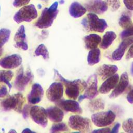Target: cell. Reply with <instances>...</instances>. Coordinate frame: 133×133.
<instances>
[{"mask_svg":"<svg viewBox=\"0 0 133 133\" xmlns=\"http://www.w3.org/2000/svg\"><path fill=\"white\" fill-rule=\"evenodd\" d=\"M54 72L56 78L65 86V92L69 98L76 100L79 96L80 92H82L85 89L87 86L86 82L79 79L73 81L68 80L64 78L57 70L54 69Z\"/></svg>","mask_w":133,"mask_h":133,"instance_id":"1","label":"cell"},{"mask_svg":"<svg viewBox=\"0 0 133 133\" xmlns=\"http://www.w3.org/2000/svg\"><path fill=\"white\" fill-rule=\"evenodd\" d=\"M58 6V3L55 2L49 7L45 8L35 22V26L39 29H46L51 26L59 12Z\"/></svg>","mask_w":133,"mask_h":133,"instance_id":"2","label":"cell"},{"mask_svg":"<svg viewBox=\"0 0 133 133\" xmlns=\"http://www.w3.org/2000/svg\"><path fill=\"white\" fill-rule=\"evenodd\" d=\"M81 24L87 31L102 33L107 28L106 21L100 19L96 14L89 12L87 17L82 19Z\"/></svg>","mask_w":133,"mask_h":133,"instance_id":"3","label":"cell"},{"mask_svg":"<svg viewBox=\"0 0 133 133\" xmlns=\"http://www.w3.org/2000/svg\"><path fill=\"white\" fill-rule=\"evenodd\" d=\"M24 101L25 99L23 95L21 93H17L2 100L1 105L4 111L14 110L18 113H21Z\"/></svg>","mask_w":133,"mask_h":133,"instance_id":"4","label":"cell"},{"mask_svg":"<svg viewBox=\"0 0 133 133\" xmlns=\"http://www.w3.org/2000/svg\"><path fill=\"white\" fill-rule=\"evenodd\" d=\"M38 13L35 6L33 4L25 5L21 7L14 16L13 19L17 23L22 22H31L36 19Z\"/></svg>","mask_w":133,"mask_h":133,"instance_id":"5","label":"cell"},{"mask_svg":"<svg viewBox=\"0 0 133 133\" xmlns=\"http://www.w3.org/2000/svg\"><path fill=\"white\" fill-rule=\"evenodd\" d=\"M68 124L70 128L81 132H89L91 131L92 125L90 120L78 115L70 117Z\"/></svg>","mask_w":133,"mask_h":133,"instance_id":"6","label":"cell"},{"mask_svg":"<svg viewBox=\"0 0 133 133\" xmlns=\"http://www.w3.org/2000/svg\"><path fill=\"white\" fill-rule=\"evenodd\" d=\"M87 86L83 95L79 96L78 101L81 102L85 99L91 100L96 97L98 94V79L97 75L94 74L89 76L86 81Z\"/></svg>","mask_w":133,"mask_h":133,"instance_id":"7","label":"cell"},{"mask_svg":"<svg viewBox=\"0 0 133 133\" xmlns=\"http://www.w3.org/2000/svg\"><path fill=\"white\" fill-rule=\"evenodd\" d=\"M115 118V114L111 111L100 112L91 115V120L97 127H104L111 124Z\"/></svg>","mask_w":133,"mask_h":133,"instance_id":"8","label":"cell"},{"mask_svg":"<svg viewBox=\"0 0 133 133\" xmlns=\"http://www.w3.org/2000/svg\"><path fill=\"white\" fill-rule=\"evenodd\" d=\"M33 77V74L30 70H27L24 73L23 67L20 68L18 70L14 82L15 88L20 91L24 90L26 85L32 81Z\"/></svg>","mask_w":133,"mask_h":133,"instance_id":"9","label":"cell"},{"mask_svg":"<svg viewBox=\"0 0 133 133\" xmlns=\"http://www.w3.org/2000/svg\"><path fill=\"white\" fill-rule=\"evenodd\" d=\"M30 115L32 120L43 127L47 125V115L46 110L42 107L34 105L31 107Z\"/></svg>","mask_w":133,"mask_h":133,"instance_id":"10","label":"cell"},{"mask_svg":"<svg viewBox=\"0 0 133 133\" xmlns=\"http://www.w3.org/2000/svg\"><path fill=\"white\" fill-rule=\"evenodd\" d=\"M63 94V86L61 82L52 83L46 91L47 99L51 102H56L61 99Z\"/></svg>","mask_w":133,"mask_h":133,"instance_id":"11","label":"cell"},{"mask_svg":"<svg viewBox=\"0 0 133 133\" xmlns=\"http://www.w3.org/2000/svg\"><path fill=\"white\" fill-rule=\"evenodd\" d=\"M55 103L58 107L65 112H71L78 114L82 113L83 111L79 103L74 100L60 99Z\"/></svg>","mask_w":133,"mask_h":133,"instance_id":"12","label":"cell"},{"mask_svg":"<svg viewBox=\"0 0 133 133\" xmlns=\"http://www.w3.org/2000/svg\"><path fill=\"white\" fill-rule=\"evenodd\" d=\"M21 63L22 58L17 54L8 55L0 60V66L7 69L16 68L20 66Z\"/></svg>","mask_w":133,"mask_h":133,"instance_id":"13","label":"cell"},{"mask_svg":"<svg viewBox=\"0 0 133 133\" xmlns=\"http://www.w3.org/2000/svg\"><path fill=\"white\" fill-rule=\"evenodd\" d=\"M85 6L89 12L101 14L107 10L108 6L102 0H90L85 4Z\"/></svg>","mask_w":133,"mask_h":133,"instance_id":"14","label":"cell"},{"mask_svg":"<svg viewBox=\"0 0 133 133\" xmlns=\"http://www.w3.org/2000/svg\"><path fill=\"white\" fill-rule=\"evenodd\" d=\"M14 46L23 50H27L28 45L26 39L25 30L24 25L20 26L14 36Z\"/></svg>","mask_w":133,"mask_h":133,"instance_id":"15","label":"cell"},{"mask_svg":"<svg viewBox=\"0 0 133 133\" xmlns=\"http://www.w3.org/2000/svg\"><path fill=\"white\" fill-rule=\"evenodd\" d=\"M44 95V89L38 83H35L32 85V89L28 95L27 99L30 104H34L39 103Z\"/></svg>","mask_w":133,"mask_h":133,"instance_id":"16","label":"cell"},{"mask_svg":"<svg viewBox=\"0 0 133 133\" xmlns=\"http://www.w3.org/2000/svg\"><path fill=\"white\" fill-rule=\"evenodd\" d=\"M133 43V36L126 37L121 43L117 48H116L112 53V57L114 60H120L123 57L126 49Z\"/></svg>","mask_w":133,"mask_h":133,"instance_id":"17","label":"cell"},{"mask_svg":"<svg viewBox=\"0 0 133 133\" xmlns=\"http://www.w3.org/2000/svg\"><path fill=\"white\" fill-rule=\"evenodd\" d=\"M129 79L128 74L127 72H124L121 76L118 84L116 85L114 89L110 95L109 97L110 98H115L119 96L124 91L127 87Z\"/></svg>","mask_w":133,"mask_h":133,"instance_id":"18","label":"cell"},{"mask_svg":"<svg viewBox=\"0 0 133 133\" xmlns=\"http://www.w3.org/2000/svg\"><path fill=\"white\" fill-rule=\"evenodd\" d=\"M119 81L118 74H114L105 79L99 88V91L101 94H107L114 88Z\"/></svg>","mask_w":133,"mask_h":133,"instance_id":"19","label":"cell"},{"mask_svg":"<svg viewBox=\"0 0 133 133\" xmlns=\"http://www.w3.org/2000/svg\"><path fill=\"white\" fill-rule=\"evenodd\" d=\"M117 70L118 68L116 65L104 64L98 68L97 72L101 79L104 80L114 75Z\"/></svg>","mask_w":133,"mask_h":133,"instance_id":"20","label":"cell"},{"mask_svg":"<svg viewBox=\"0 0 133 133\" xmlns=\"http://www.w3.org/2000/svg\"><path fill=\"white\" fill-rule=\"evenodd\" d=\"M47 117L52 122H60L62 121L64 113L62 110L58 107L51 106L46 109Z\"/></svg>","mask_w":133,"mask_h":133,"instance_id":"21","label":"cell"},{"mask_svg":"<svg viewBox=\"0 0 133 133\" xmlns=\"http://www.w3.org/2000/svg\"><path fill=\"white\" fill-rule=\"evenodd\" d=\"M85 7L77 2H73L69 7L70 15L74 18H77L83 16L86 12Z\"/></svg>","mask_w":133,"mask_h":133,"instance_id":"22","label":"cell"},{"mask_svg":"<svg viewBox=\"0 0 133 133\" xmlns=\"http://www.w3.org/2000/svg\"><path fill=\"white\" fill-rule=\"evenodd\" d=\"M101 37L96 34H90L84 37V42L86 48L88 49H92L97 48L101 42Z\"/></svg>","mask_w":133,"mask_h":133,"instance_id":"23","label":"cell"},{"mask_svg":"<svg viewBox=\"0 0 133 133\" xmlns=\"http://www.w3.org/2000/svg\"><path fill=\"white\" fill-rule=\"evenodd\" d=\"M116 35L113 31H108L103 36V38L101 42L100 47L102 49L108 48L116 38Z\"/></svg>","mask_w":133,"mask_h":133,"instance_id":"24","label":"cell"},{"mask_svg":"<svg viewBox=\"0 0 133 133\" xmlns=\"http://www.w3.org/2000/svg\"><path fill=\"white\" fill-rule=\"evenodd\" d=\"M100 50L99 48L91 49L87 56V62L89 65H94L100 61Z\"/></svg>","mask_w":133,"mask_h":133,"instance_id":"25","label":"cell"},{"mask_svg":"<svg viewBox=\"0 0 133 133\" xmlns=\"http://www.w3.org/2000/svg\"><path fill=\"white\" fill-rule=\"evenodd\" d=\"M14 76L13 72L10 70H0V82L5 83L10 89L12 87L10 81Z\"/></svg>","mask_w":133,"mask_h":133,"instance_id":"26","label":"cell"},{"mask_svg":"<svg viewBox=\"0 0 133 133\" xmlns=\"http://www.w3.org/2000/svg\"><path fill=\"white\" fill-rule=\"evenodd\" d=\"M88 107L91 112H95L104 109V103L102 99H93L89 102Z\"/></svg>","mask_w":133,"mask_h":133,"instance_id":"27","label":"cell"},{"mask_svg":"<svg viewBox=\"0 0 133 133\" xmlns=\"http://www.w3.org/2000/svg\"><path fill=\"white\" fill-rule=\"evenodd\" d=\"M119 24L121 27L125 29L131 26L132 23L130 16L127 14H123L119 18Z\"/></svg>","mask_w":133,"mask_h":133,"instance_id":"28","label":"cell"},{"mask_svg":"<svg viewBox=\"0 0 133 133\" xmlns=\"http://www.w3.org/2000/svg\"><path fill=\"white\" fill-rule=\"evenodd\" d=\"M10 33V30L9 29L5 28L0 29V48H2L8 41Z\"/></svg>","mask_w":133,"mask_h":133,"instance_id":"29","label":"cell"},{"mask_svg":"<svg viewBox=\"0 0 133 133\" xmlns=\"http://www.w3.org/2000/svg\"><path fill=\"white\" fill-rule=\"evenodd\" d=\"M35 54L36 56H42L44 59H48L49 58L48 49L44 44H41L37 46L35 50Z\"/></svg>","mask_w":133,"mask_h":133,"instance_id":"30","label":"cell"},{"mask_svg":"<svg viewBox=\"0 0 133 133\" xmlns=\"http://www.w3.org/2000/svg\"><path fill=\"white\" fill-rule=\"evenodd\" d=\"M69 129L66 125L64 123H60L57 124H54L51 126L50 131L52 133L58 132L60 131H68Z\"/></svg>","mask_w":133,"mask_h":133,"instance_id":"31","label":"cell"},{"mask_svg":"<svg viewBox=\"0 0 133 133\" xmlns=\"http://www.w3.org/2000/svg\"><path fill=\"white\" fill-rule=\"evenodd\" d=\"M122 127L126 132L133 133V118H128L123 123Z\"/></svg>","mask_w":133,"mask_h":133,"instance_id":"32","label":"cell"},{"mask_svg":"<svg viewBox=\"0 0 133 133\" xmlns=\"http://www.w3.org/2000/svg\"><path fill=\"white\" fill-rule=\"evenodd\" d=\"M105 2L114 11L117 10L121 6L120 0H105Z\"/></svg>","mask_w":133,"mask_h":133,"instance_id":"33","label":"cell"},{"mask_svg":"<svg viewBox=\"0 0 133 133\" xmlns=\"http://www.w3.org/2000/svg\"><path fill=\"white\" fill-rule=\"evenodd\" d=\"M131 36H133V24L129 28L123 30L120 34V36L122 38Z\"/></svg>","mask_w":133,"mask_h":133,"instance_id":"34","label":"cell"},{"mask_svg":"<svg viewBox=\"0 0 133 133\" xmlns=\"http://www.w3.org/2000/svg\"><path fill=\"white\" fill-rule=\"evenodd\" d=\"M30 0H14L13 6L15 7H20L26 5L29 3Z\"/></svg>","mask_w":133,"mask_h":133,"instance_id":"35","label":"cell"},{"mask_svg":"<svg viewBox=\"0 0 133 133\" xmlns=\"http://www.w3.org/2000/svg\"><path fill=\"white\" fill-rule=\"evenodd\" d=\"M29 108H30V106L28 104H25L21 111L23 117L24 119H26L28 117V116L30 113V109Z\"/></svg>","mask_w":133,"mask_h":133,"instance_id":"36","label":"cell"},{"mask_svg":"<svg viewBox=\"0 0 133 133\" xmlns=\"http://www.w3.org/2000/svg\"><path fill=\"white\" fill-rule=\"evenodd\" d=\"M123 2L127 9L133 10V0H123Z\"/></svg>","mask_w":133,"mask_h":133,"instance_id":"37","label":"cell"},{"mask_svg":"<svg viewBox=\"0 0 133 133\" xmlns=\"http://www.w3.org/2000/svg\"><path fill=\"white\" fill-rule=\"evenodd\" d=\"M8 94L7 87L5 85L2 86L0 88V98H3L5 97Z\"/></svg>","mask_w":133,"mask_h":133,"instance_id":"38","label":"cell"},{"mask_svg":"<svg viewBox=\"0 0 133 133\" xmlns=\"http://www.w3.org/2000/svg\"><path fill=\"white\" fill-rule=\"evenodd\" d=\"M111 132V130L110 128L109 127H106V128H100V129H95L93 131H92V132H94V133H97V132Z\"/></svg>","mask_w":133,"mask_h":133,"instance_id":"39","label":"cell"},{"mask_svg":"<svg viewBox=\"0 0 133 133\" xmlns=\"http://www.w3.org/2000/svg\"><path fill=\"white\" fill-rule=\"evenodd\" d=\"M132 58H133V44L129 48L126 56V58L127 60H129Z\"/></svg>","mask_w":133,"mask_h":133,"instance_id":"40","label":"cell"},{"mask_svg":"<svg viewBox=\"0 0 133 133\" xmlns=\"http://www.w3.org/2000/svg\"><path fill=\"white\" fill-rule=\"evenodd\" d=\"M126 99L128 102L130 103H133V89L128 93Z\"/></svg>","mask_w":133,"mask_h":133,"instance_id":"41","label":"cell"},{"mask_svg":"<svg viewBox=\"0 0 133 133\" xmlns=\"http://www.w3.org/2000/svg\"><path fill=\"white\" fill-rule=\"evenodd\" d=\"M120 127V124L119 123H117L115 124L114 126L113 127L112 131H111V132L112 133H117L119 131V129Z\"/></svg>","mask_w":133,"mask_h":133,"instance_id":"42","label":"cell"},{"mask_svg":"<svg viewBox=\"0 0 133 133\" xmlns=\"http://www.w3.org/2000/svg\"><path fill=\"white\" fill-rule=\"evenodd\" d=\"M22 132H34L33 131H32L30 128H26L24 129V130L22 131Z\"/></svg>","mask_w":133,"mask_h":133,"instance_id":"43","label":"cell"},{"mask_svg":"<svg viewBox=\"0 0 133 133\" xmlns=\"http://www.w3.org/2000/svg\"><path fill=\"white\" fill-rule=\"evenodd\" d=\"M130 73L131 74V75L133 76V62L131 64V68H130Z\"/></svg>","mask_w":133,"mask_h":133,"instance_id":"44","label":"cell"},{"mask_svg":"<svg viewBox=\"0 0 133 133\" xmlns=\"http://www.w3.org/2000/svg\"><path fill=\"white\" fill-rule=\"evenodd\" d=\"M59 3L60 4H63L64 3V0H60L59 1Z\"/></svg>","mask_w":133,"mask_h":133,"instance_id":"45","label":"cell"},{"mask_svg":"<svg viewBox=\"0 0 133 133\" xmlns=\"http://www.w3.org/2000/svg\"><path fill=\"white\" fill-rule=\"evenodd\" d=\"M2 52H3V48H0V57L2 54Z\"/></svg>","mask_w":133,"mask_h":133,"instance_id":"46","label":"cell"},{"mask_svg":"<svg viewBox=\"0 0 133 133\" xmlns=\"http://www.w3.org/2000/svg\"><path fill=\"white\" fill-rule=\"evenodd\" d=\"M37 7H38V8L39 9H41V8H42V6H41V5H40V4H38Z\"/></svg>","mask_w":133,"mask_h":133,"instance_id":"47","label":"cell"},{"mask_svg":"<svg viewBox=\"0 0 133 133\" xmlns=\"http://www.w3.org/2000/svg\"><path fill=\"white\" fill-rule=\"evenodd\" d=\"M16 132V130H12V129H11L10 131H9V132Z\"/></svg>","mask_w":133,"mask_h":133,"instance_id":"48","label":"cell"},{"mask_svg":"<svg viewBox=\"0 0 133 133\" xmlns=\"http://www.w3.org/2000/svg\"><path fill=\"white\" fill-rule=\"evenodd\" d=\"M42 1H46L47 0H42Z\"/></svg>","mask_w":133,"mask_h":133,"instance_id":"49","label":"cell"},{"mask_svg":"<svg viewBox=\"0 0 133 133\" xmlns=\"http://www.w3.org/2000/svg\"><path fill=\"white\" fill-rule=\"evenodd\" d=\"M0 10H1V7H0Z\"/></svg>","mask_w":133,"mask_h":133,"instance_id":"50","label":"cell"}]
</instances>
